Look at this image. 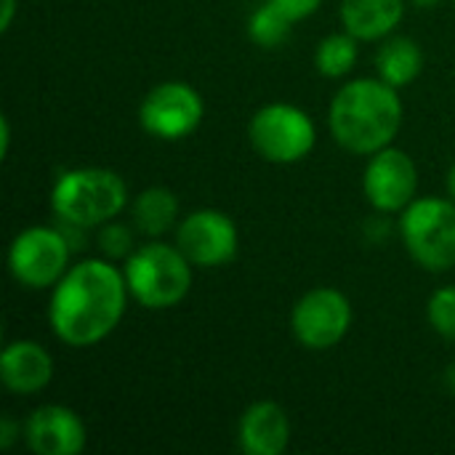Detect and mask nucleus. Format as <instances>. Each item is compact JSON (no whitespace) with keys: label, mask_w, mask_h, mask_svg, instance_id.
Segmentation results:
<instances>
[{"label":"nucleus","mask_w":455,"mask_h":455,"mask_svg":"<svg viewBox=\"0 0 455 455\" xmlns=\"http://www.w3.org/2000/svg\"><path fill=\"white\" fill-rule=\"evenodd\" d=\"M128 296L125 272L117 264L109 259H83L51 288L48 325L72 349L96 347L120 325Z\"/></svg>","instance_id":"f257e3e1"},{"label":"nucleus","mask_w":455,"mask_h":455,"mask_svg":"<svg viewBox=\"0 0 455 455\" xmlns=\"http://www.w3.org/2000/svg\"><path fill=\"white\" fill-rule=\"evenodd\" d=\"M405 120L400 88L381 77H357L339 88L328 107L333 141L360 157H371L395 144Z\"/></svg>","instance_id":"f03ea898"},{"label":"nucleus","mask_w":455,"mask_h":455,"mask_svg":"<svg viewBox=\"0 0 455 455\" xmlns=\"http://www.w3.org/2000/svg\"><path fill=\"white\" fill-rule=\"evenodd\" d=\"M128 208V184L120 173L99 165L69 168L51 187V211L77 229L101 227Z\"/></svg>","instance_id":"7ed1b4c3"},{"label":"nucleus","mask_w":455,"mask_h":455,"mask_svg":"<svg viewBox=\"0 0 455 455\" xmlns=\"http://www.w3.org/2000/svg\"><path fill=\"white\" fill-rule=\"evenodd\" d=\"M192 261L168 243H144L125 261V283L131 299L144 309L163 312L179 307L192 291Z\"/></svg>","instance_id":"20e7f679"},{"label":"nucleus","mask_w":455,"mask_h":455,"mask_svg":"<svg viewBox=\"0 0 455 455\" xmlns=\"http://www.w3.org/2000/svg\"><path fill=\"white\" fill-rule=\"evenodd\" d=\"M400 237L408 256L427 272H451L455 267V200L416 197L400 213Z\"/></svg>","instance_id":"39448f33"},{"label":"nucleus","mask_w":455,"mask_h":455,"mask_svg":"<svg viewBox=\"0 0 455 455\" xmlns=\"http://www.w3.org/2000/svg\"><path fill=\"white\" fill-rule=\"evenodd\" d=\"M248 139L261 160L293 165L312 155L317 144V125L307 109L288 101H272L251 117Z\"/></svg>","instance_id":"423d86ee"},{"label":"nucleus","mask_w":455,"mask_h":455,"mask_svg":"<svg viewBox=\"0 0 455 455\" xmlns=\"http://www.w3.org/2000/svg\"><path fill=\"white\" fill-rule=\"evenodd\" d=\"M72 267V243L64 227L35 224L21 229L8 248V272L27 291L53 288Z\"/></svg>","instance_id":"0eeeda50"},{"label":"nucleus","mask_w":455,"mask_h":455,"mask_svg":"<svg viewBox=\"0 0 455 455\" xmlns=\"http://www.w3.org/2000/svg\"><path fill=\"white\" fill-rule=\"evenodd\" d=\"M355 312L347 293L331 285L307 291L291 309V331L304 349L325 352L339 347L349 328Z\"/></svg>","instance_id":"6e6552de"},{"label":"nucleus","mask_w":455,"mask_h":455,"mask_svg":"<svg viewBox=\"0 0 455 455\" xmlns=\"http://www.w3.org/2000/svg\"><path fill=\"white\" fill-rule=\"evenodd\" d=\"M205 117L200 91L184 80L155 85L139 107V125L160 141H181L192 136Z\"/></svg>","instance_id":"1a4fd4ad"},{"label":"nucleus","mask_w":455,"mask_h":455,"mask_svg":"<svg viewBox=\"0 0 455 455\" xmlns=\"http://www.w3.org/2000/svg\"><path fill=\"white\" fill-rule=\"evenodd\" d=\"M176 245L197 269H219L237 259L240 232L229 213L200 208L187 213L176 227Z\"/></svg>","instance_id":"9d476101"},{"label":"nucleus","mask_w":455,"mask_h":455,"mask_svg":"<svg viewBox=\"0 0 455 455\" xmlns=\"http://www.w3.org/2000/svg\"><path fill=\"white\" fill-rule=\"evenodd\" d=\"M419 192V168L405 149L387 147L368 157L363 171V195L373 211L403 213Z\"/></svg>","instance_id":"9b49d317"},{"label":"nucleus","mask_w":455,"mask_h":455,"mask_svg":"<svg viewBox=\"0 0 455 455\" xmlns=\"http://www.w3.org/2000/svg\"><path fill=\"white\" fill-rule=\"evenodd\" d=\"M24 443L37 455H77L88 443V429L72 408L51 403L27 416Z\"/></svg>","instance_id":"f8f14e48"},{"label":"nucleus","mask_w":455,"mask_h":455,"mask_svg":"<svg viewBox=\"0 0 455 455\" xmlns=\"http://www.w3.org/2000/svg\"><path fill=\"white\" fill-rule=\"evenodd\" d=\"M237 445L245 455H283L291 445V419L275 400L251 403L237 421Z\"/></svg>","instance_id":"ddd939ff"},{"label":"nucleus","mask_w":455,"mask_h":455,"mask_svg":"<svg viewBox=\"0 0 455 455\" xmlns=\"http://www.w3.org/2000/svg\"><path fill=\"white\" fill-rule=\"evenodd\" d=\"M53 379V357L32 339L8 341L0 357V381L16 397H32L43 392Z\"/></svg>","instance_id":"4468645a"},{"label":"nucleus","mask_w":455,"mask_h":455,"mask_svg":"<svg viewBox=\"0 0 455 455\" xmlns=\"http://www.w3.org/2000/svg\"><path fill=\"white\" fill-rule=\"evenodd\" d=\"M405 19V0H344L341 24L363 43L387 40Z\"/></svg>","instance_id":"2eb2a0df"},{"label":"nucleus","mask_w":455,"mask_h":455,"mask_svg":"<svg viewBox=\"0 0 455 455\" xmlns=\"http://www.w3.org/2000/svg\"><path fill=\"white\" fill-rule=\"evenodd\" d=\"M424 64H427L424 48L413 37H405V35H395V37L389 35L376 53L379 77L395 88H405L416 83L419 75L424 72Z\"/></svg>","instance_id":"dca6fc26"},{"label":"nucleus","mask_w":455,"mask_h":455,"mask_svg":"<svg viewBox=\"0 0 455 455\" xmlns=\"http://www.w3.org/2000/svg\"><path fill=\"white\" fill-rule=\"evenodd\" d=\"M131 221L144 237H163L179 227V197L165 187H149L131 200Z\"/></svg>","instance_id":"f3484780"},{"label":"nucleus","mask_w":455,"mask_h":455,"mask_svg":"<svg viewBox=\"0 0 455 455\" xmlns=\"http://www.w3.org/2000/svg\"><path fill=\"white\" fill-rule=\"evenodd\" d=\"M357 56H360V40L344 29V32L325 35L317 43V48H315V67H317V72L323 77L341 80V77H347L355 69Z\"/></svg>","instance_id":"a211bd4d"},{"label":"nucleus","mask_w":455,"mask_h":455,"mask_svg":"<svg viewBox=\"0 0 455 455\" xmlns=\"http://www.w3.org/2000/svg\"><path fill=\"white\" fill-rule=\"evenodd\" d=\"M293 24L296 21H291L272 0H264L248 16V37L259 48H280L288 40Z\"/></svg>","instance_id":"6ab92c4d"},{"label":"nucleus","mask_w":455,"mask_h":455,"mask_svg":"<svg viewBox=\"0 0 455 455\" xmlns=\"http://www.w3.org/2000/svg\"><path fill=\"white\" fill-rule=\"evenodd\" d=\"M427 320H429L432 331H435L440 339L455 344V285L437 288V291L429 296Z\"/></svg>","instance_id":"aec40b11"},{"label":"nucleus","mask_w":455,"mask_h":455,"mask_svg":"<svg viewBox=\"0 0 455 455\" xmlns=\"http://www.w3.org/2000/svg\"><path fill=\"white\" fill-rule=\"evenodd\" d=\"M96 243H99V251L104 253V259H109V261H125L136 251L133 248V232L115 219L99 227Z\"/></svg>","instance_id":"412c9836"},{"label":"nucleus","mask_w":455,"mask_h":455,"mask_svg":"<svg viewBox=\"0 0 455 455\" xmlns=\"http://www.w3.org/2000/svg\"><path fill=\"white\" fill-rule=\"evenodd\" d=\"M291 21H304L315 16L323 5V0H272Z\"/></svg>","instance_id":"4be33fe9"},{"label":"nucleus","mask_w":455,"mask_h":455,"mask_svg":"<svg viewBox=\"0 0 455 455\" xmlns=\"http://www.w3.org/2000/svg\"><path fill=\"white\" fill-rule=\"evenodd\" d=\"M21 437H24V424H19L11 416H3L0 419V448L3 451H11Z\"/></svg>","instance_id":"5701e85b"},{"label":"nucleus","mask_w":455,"mask_h":455,"mask_svg":"<svg viewBox=\"0 0 455 455\" xmlns=\"http://www.w3.org/2000/svg\"><path fill=\"white\" fill-rule=\"evenodd\" d=\"M16 0H3V8H0V32H8L13 19H16Z\"/></svg>","instance_id":"b1692460"},{"label":"nucleus","mask_w":455,"mask_h":455,"mask_svg":"<svg viewBox=\"0 0 455 455\" xmlns=\"http://www.w3.org/2000/svg\"><path fill=\"white\" fill-rule=\"evenodd\" d=\"M8 149H11V120L3 115L0 117V155L8 157Z\"/></svg>","instance_id":"393cba45"},{"label":"nucleus","mask_w":455,"mask_h":455,"mask_svg":"<svg viewBox=\"0 0 455 455\" xmlns=\"http://www.w3.org/2000/svg\"><path fill=\"white\" fill-rule=\"evenodd\" d=\"M445 187H448V195L455 200V163L451 165V171H448V179H445Z\"/></svg>","instance_id":"a878e982"},{"label":"nucleus","mask_w":455,"mask_h":455,"mask_svg":"<svg viewBox=\"0 0 455 455\" xmlns=\"http://www.w3.org/2000/svg\"><path fill=\"white\" fill-rule=\"evenodd\" d=\"M445 387L455 395V363L453 365H448V371H445Z\"/></svg>","instance_id":"bb28decb"},{"label":"nucleus","mask_w":455,"mask_h":455,"mask_svg":"<svg viewBox=\"0 0 455 455\" xmlns=\"http://www.w3.org/2000/svg\"><path fill=\"white\" fill-rule=\"evenodd\" d=\"M413 5H419V8H437L443 0H411Z\"/></svg>","instance_id":"cd10ccee"},{"label":"nucleus","mask_w":455,"mask_h":455,"mask_svg":"<svg viewBox=\"0 0 455 455\" xmlns=\"http://www.w3.org/2000/svg\"><path fill=\"white\" fill-rule=\"evenodd\" d=\"M453 5H455V0H453Z\"/></svg>","instance_id":"c85d7f7f"}]
</instances>
